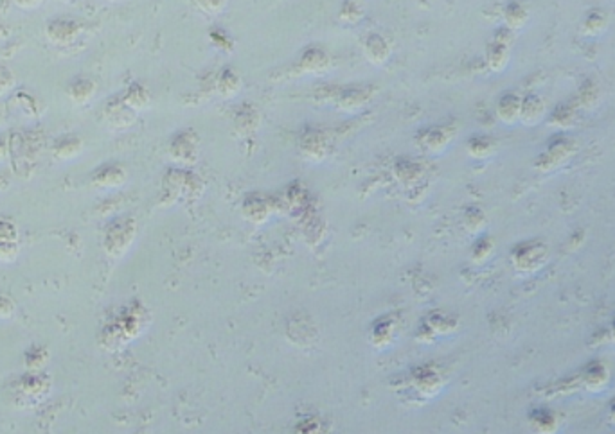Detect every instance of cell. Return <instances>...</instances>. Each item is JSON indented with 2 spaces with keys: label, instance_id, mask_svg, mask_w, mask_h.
<instances>
[{
  "label": "cell",
  "instance_id": "obj_30",
  "mask_svg": "<svg viewBox=\"0 0 615 434\" xmlns=\"http://www.w3.org/2000/svg\"><path fill=\"white\" fill-rule=\"evenodd\" d=\"M43 0H14V4L22 8V10H34L38 5L42 4Z\"/></svg>",
  "mask_w": 615,
  "mask_h": 434
},
{
  "label": "cell",
  "instance_id": "obj_9",
  "mask_svg": "<svg viewBox=\"0 0 615 434\" xmlns=\"http://www.w3.org/2000/svg\"><path fill=\"white\" fill-rule=\"evenodd\" d=\"M364 54L376 67L385 65L392 56V43L387 36L380 33H371L364 42Z\"/></svg>",
  "mask_w": 615,
  "mask_h": 434
},
{
  "label": "cell",
  "instance_id": "obj_25",
  "mask_svg": "<svg viewBox=\"0 0 615 434\" xmlns=\"http://www.w3.org/2000/svg\"><path fill=\"white\" fill-rule=\"evenodd\" d=\"M493 250H495L493 239H491V237H480V239L475 242V246H473V259H475L477 262H484V260L490 259Z\"/></svg>",
  "mask_w": 615,
  "mask_h": 434
},
{
  "label": "cell",
  "instance_id": "obj_23",
  "mask_svg": "<svg viewBox=\"0 0 615 434\" xmlns=\"http://www.w3.org/2000/svg\"><path fill=\"white\" fill-rule=\"evenodd\" d=\"M94 181L98 185H121L125 181V171H122V167L110 163L96 172Z\"/></svg>",
  "mask_w": 615,
  "mask_h": 434
},
{
  "label": "cell",
  "instance_id": "obj_26",
  "mask_svg": "<svg viewBox=\"0 0 615 434\" xmlns=\"http://www.w3.org/2000/svg\"><path fill=\"white\" fill-rule=\"evenodd\" d=\"M256 115L257 113H254V111L250 110V106H247V111L239 113L238 119H236V130H238L239 135H243V131H245V133H250L252 128L256 130L257 124H259V119L252 120V117H256Z\"/></svg>",
  "mask_w": 615,
  "mask_h": 434
},
{
  "label": "cell",
  "instance_id": "obj_22",
  "mask_svg": "<svg viewBox=\"0 0 615 434\" xmlns=\"http://www.w3.org/2000/svg\"><path fill=\"white\" fill-rule=\"evenodd\" d=\"M606 25H608V16H606L605 11H588L585 20H583V34H587V36H599V34L605 33Z\"/></svg>",
  "mask_w": 615,
  "mask_h": 434
},
{
  "label": "cell",
  "instance_id": "obj_6",
  "mask_svg": "<svg viewBox=\"0 0 615 434\" xmlns=\"http://www.w3.org/2000/svg\"><path fill=\"white\" fill-rule=\"evenodd\" d=\"M80 23L76 22L74 19H67V16H58V19L49 20L45 27V36L52 43L61 47L74 43L78 40V36H80Z\"/></svg>",
  "mask_w": 615,
  "mask_h": 434
},
{
  "label": "cell",
  "instance_id": "obj_28",
  "mask_svg": "<svg viewBox=\"0 0 615 434\" xmlns=\"http://www.w3.org/2000/svg\"><path fill=\"white\" fill-rule=\"evenodd\" d=\"M198 10H202L207 14H218L225 10L227 0H195Z\"/></svg>",
  "mask_w": 615,
  "mask_h": 434
},
{
  "label": "cell",
  "instance_id": "obj_21",
  "mask_svg": "<svg viewBox=\"0 0 615 434\" xmlns=\"http://www.w3.org/2000/svg\"><path fill=\"white\" fill-rule=\"evenodd\" d=\"M509 60H511V47L491 40L488 49H486V65L490 67V70L502 72L508 67Z\"/></svg>",
  "mask_w": 615,
  "mask_h": 434
},
{
  "label": "cell",
  "instance_id": "obj_14",
  "mask_svg": "<svg viewBox=\"0 0 615 434\" xmlns=\"http://www.w3.org/2000/svg\"><path fill=\"white\" fill-rule=\"evenodd\" d=\"M420 135L423 137L421 146L430 152L444 151L448 144H450V139H452V133L444 126H429V128L421 130Z\"/></svg>",
  "mask_w": 615,
  "mask_h": 434
},
{
  "label": "cell",
  "instance_id": "obj_16",
  "mask_svg": "<svg viewBox=\"0 0 615 434\" xmlns=\"http://www.w3.org/2000/svg\"><path fill=\"white\" fill-rule=\"evenodd\" d=\"M547 122L552 128H558V130H569L578 122V108L570 101L556 104L554 110L550 111L549 117H547Z\"/></svg>",
  "mask_w": 615,
  "mask_h": 434
},
{
  "label": "cell",
  "instance_id": "obj_32",
  "mask_svg": "<svg viewBox=\"0 0 615 434\" xmlns=\"http://www.w3.org/2000/svg\"><path fill=\"white\" fill-rule=\"evenodd\" d=\"M606 339H608V341H610L612 345H614V347H615V316H614V318H612V321H610V325H608V328H606Z\"/></svg>",
  "mask_w": 615,
  "mask_h": 434
},
{
  "label": "cell",
  "instance_id": "obj_5",
  "mask_svg": "<svg viewBox=\"0 0 615 434\" xmlns=\"http://www.w3.org/2000/svg\"><path fill=\"white\" fill-rule=\"evenodd\" d=\"M200 152V139L196 131L182 130L175 133V137L169 142V155L178 163H195Z\"/></svg>",
  "mask_w": 615,
  "mask_h": 434
},
{
  "label": "cell",
  "instance_id": "obj_7",
  "mask_svg": "<svg viewBox=\"0 0 615 434\" xmlns=\"http://www.w3.org/2000/svg\"><path fill=\"white\" fill-rule=\"evenodd\" d=\"M295 67L303 74H324L331 67V56L322 47H306L297 58Z\"/></svg>",
  "mask_w": 615,
  "mask_h": 434
},
{
  "label": "cell",
  "instance_id": "obj_33",
  "mask_svg": "<svg viewBox=\"0 0 615 434\" xmlns=\"http://www.w3.org/2000/svg\"><path fill=\"white\" fill-rule=\"evenodd\" d=\"M6 155H8V140L0 137V160H4Z\"/></svg>",
  "mask_w": 615,
  "mask_h": 434
},
{
  "label": "cell",
  "instance_id": "obj_11",
  "mask_svg": "<svg viewBox=\"0 0 615 434\" xmlns=\"http://www.w3.org/2000/svg\"><path fill=\"white\" fill-rule=\"evenodd\" d=\"M373 98V93L369 92L367 88H360V87H353V88H344L336 99V106L341 108L342 111L345 113H356L358 110L367 104Z\"/></svg>",
  "mask_w": 615,
  "mask_h": 434
},
{
  "label": "cell",
  "instance_id": "obj_24",
  "mask_svg": "<svg viewBox=\"0 0 615 434\" xmlns=\"http://www.w3.org/2000/svg\"><path fill=\"white\" fill-rule=\"evenodd\" d=\"M338 19L344 23H356L364 19V5L358 0H344L341 5Z\"/></svg>",
  "mask_w": 615,
  "mask_h": 434
},
{
  "label": "cell",
  "instance_id": "obj_4",
  "mask_svg": "<svg viewBox=\"0 0 615 434\" xmlns=\"http://www.w3.org/2000/svg\"><path fill=\"white\" fill-rule=\"evenodd\" d=\"M527 424L535 434H559L563 431L565 416L549 406H535L527 413Z\"/></svg>",
  "mask_w": 615,
  "mask_h": 434
},
{
  "label": "cell",
  "instance_id": "obj_34",
  "mask_svg": "<svg viewBox=\"0 0 615 434\" xmlns=\"http://www.w3.org/2000/svg\"><path fill=\"white\" fill-rule=\"evenodd\" d=\"M2 119H4V117H2V110H0V124H2Z\"/></svg>",
  "mask_w": 615,
  "mask_h": 434
},
{
  "label": "cell",
  "instance_id": "obj_29",
  "mask_svg": "<svg viewBox=\"0 0 615 434\" xmlns=\"http://www.w3.org/2000/svg\"><path fill=\"white\" fill-rule=\"evenodd\" d=\"M13 81H14V76L11 74V70L8 67L0 65V95L6 93L13 87Z\"/></svg>",
  "mask_w": 615,
  "mask_h": 434
},
{
  "label": "cell",
  "instance_id": "obj_2",
  "mask_svg": "<svg viewBox=\"0 0 615 434\" xmlns=\"http://www.w3.org/2000/svg\"><path fill=\"white\" fill-rule=\"evenodd\" d=\"M576 151H578L576 142L569 137L558 133L547 142L546 149L538 155V158L535 160V167L540 172H552L559 167L567 165L570 158L576 155Z\"/></svg>",
  "mask_w": 615,
  "mask_h": 434
},
{
  "label": "cell",
  "instance_id": "obj_17",
  "mask_svg": "<svg viewBox=\"0 0 615 434\" xmlns=\"http://www.w3.org/2000/svg\"><path fill=\"white\" fill-rule=\"evenodd\" d=\"M499 149V144L493 137L484 133L471 135L466 142V151L471 158H477V160H486V158H491Z\"/></svg>",
  "mask_w": 615,
  "mask_h": 434
},
{
  "label": "cell",
  "instance_id": "obj_10",
  "mask_svg": "<svg viewBox=\"0 0 615 434\" xmlns=\"http://www.w3.org/2000/svg\"><path fill=\"white\" fill-rule=\"evenodd\" d=\"M520 110H522V98L517 92H504L495 104V113L499 120L508 126L520 122Z\"/></svg>",
  "mask_w": 615,
  "mask_h": 434
},
{
  "label": "cell",
  "instance_id": "obj_15",
  "mask_svg": "<svg viewBox=\"0 0 615 434\" xmlns=\"http://www.w3.org/2000/svg\"><path fill=\"white\" fill-rule=\"evenodd\" d=\"M98 92V84L94 83V79L87 78V76H78L69 83L67 87V93L69 98L76 102V104H87L94 99Z\"/></svg>",
  "mask_w": 615,
  "mask_h": 434
},
{
  "label": "cell",
  "instance_id": "obj_1",
  "mask_svg": "<svg viewBox=\"0 0 615 434\" xmlns=\"http://www.w3.org/2000/svg\"><path fill=\"white\" fill-rule=\"evenodd\" d=\"M512 268L520 275H535L546 268L550 259L549 244L541 239H527L511 248Z\"/></svg>",
  "mask_w": 615,
  "mask_h": 434
},
{
  "label": "cell",
  "instance_id": "obj_8",
  "mask_svg": "<svg viewBox=\"0 0 615 434\" xmlns=\"http://www.w3.org/2000/svg\"><path fill=\"white\" fill-rule=\"evenodd\" d=\"M137 111L131 110L122 98H114L105 106V119L114 130H126L136 122Z\"/></svg>",
  "mask_w": 615,
  "mask_h": 434
},
{
  "label": "cell",
  "instance_id": "obj_3",
  "mask_svg": "<svg viewBox=\"0 0 615 434\" xmlns=\"http://www.w3.org/2000/svg\"><path fill=\"white\" fill-rule=\"evenodd\" d=\"M612 374L605 361L592 359L585 363L574 375V389H581L590 395L603 393L610 386Z\"/></svg>",
  "mask_w": 615,
  "mask_h": 434
},
{
  "label": "cell",
  "instance_id": "obj_12",
  "mask_svg": "<svg viewBox=\"0 0 615 434\" xmlns=\"http://www.w3.org/2000/svg\"><path fill=\"white\" fill-rule=\"evenodd\" d=\"M546 101L536 95L529 93L522 99V110H520V122L526 126H536L538 122L546 119Z\"/></svg>",
  "mask_w": 615,
  "mask_h": 434
},
{
  "label": "cell",
  "instance_id": "obj_19",
  "mask_svg": "<svg viewBox=\"0 0 615 434\" xmlns=\"http://www.w3.org/2000/svg\"><path fill=\"white\" fill-rule=\"evenodd\" d=\"M121 98L133 111L146 110L149 106V102H151V93H149L148 87L140 83V81H133L131 84H128Z\"/></svg>",
  "mask_w": 615,
  "mask_h": 434
},
{
  "label": "cell",
  "instance_id": "obj_27",
  "mask_svg": "<svg viewBox=\"0 0 615 434\" xmlns=\"http://www.w3.org/2000/svg\"><path fill=\"white\" fill-rule=\"evenodd\" d=\"M486 225V216L484 212L477 207L468 208L466 212V227L470 231H480Z\"/></svg>",
  "mask_w": 615,
  "mask_h": 434
},
{
  "label": "cell",
  "instance_id": "obj_20",
  "mask_svg": "<svg viewBox=\"0 0 615 434\" xmlns=\"http://www.w3.org/2000/svg\"><path fill=\"white\" fill-rule=\"evenodd\" d=\"M83 149V142L78 135L74 133H65L60 135L54 144H52V152L54 157L60 158V160H70V158L78 157Z\"/></svg>",
  "mask_w": 615,
  "mask_h": 434
},
{
  "label": "cell",
  "instance_id": "obj_13",
  "mask_svg": "<svg viewBox=\"0 0 615 434\" xmlns=\"http://www.w3.org/2000/svg\"><path fill=\"white\" fill-rule=\"evenodd\" d=\"M529 10L527 5L520 0H509L508 4L504 5L502 19H504V27L511 29V31H518V29L526 27L527 22H529Z\"/></svg>",
  "mask_w": 615,
  "mask_h": 434
},
{
  "label": "cell",
  "instance_id": "obj_31",
  "mask_svg": "<svg viewBox=\"0 0 615 434\" xmlns=\"http://www.w3.org/2000/svg\"><path fill=\"white\" fill-rule=\"evenodd\" d=\"M606 422L615 427V397L608 402V406H606Z\"/></svg>",
  "mask_w": 615,
  "mask_h": 434
},
{
  "label": "cell",
  "instance_id": "obj_18",
  "mask_svg": "<svg viewBox=\"0 0 615 434\" xmlns=\"http://www.w3.org/2000/svg\"><path fill=\"white\" fill-rule=\"evenodd\" d=\"M215 87L218 95H222L224 99H233L241 90V76L234 69H230V67L222 69L215 81Z\"/></svg>",
  "mask_w": 615,
  "mask_h": 434
}]
</instances>
